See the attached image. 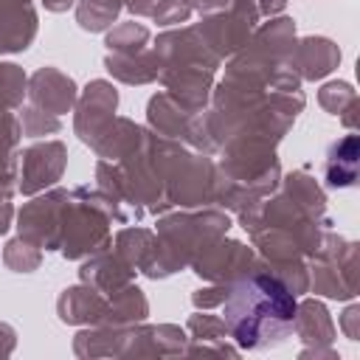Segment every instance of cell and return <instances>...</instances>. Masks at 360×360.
Listing matches in <instances>:
<instances>
[{
    "label": "cell",
    "instance_id": "obj_28",
    "mask_svg": "<svg viewBox=\"0 0 360 360\" xmlns=\"http://www.w3.org/2000/svg\"><path fill=\"white\" fill-rule=\"evenodd\" d=\"M112 248L141 273V267L149 262V256L158 248V233L149 231V228H141V225H129V228H121L115 233Z\"/></svg>",
    "mask_w": 360,
    "mask_h": 360
},
{
    "label": "cell",
    "instance_id": "obj_15",
    "mask_svg": "<svg viewBox=\"0 0 360 360\" xmlns=\"http://www.w3.org/2000/svg\"><path fill=\"white\" fill-rule=\"evenodd\" d=\"M25 96H28L31 107L51 112V115H65L73 110L79 87L59 68H39L28 76V93Z\"/></svg>",
    "mask_w": 360,
    "mask_h": 360
},
{
    "label": "cell",
    "instance_id": "obj_32",
    "mask_svg": "<svg viewBox=\"0 0 360 360\" xmlns=\"http://www.w3.org/2000/svg\"><path fill=\"white\" fill-rule=\"evenodd\" d=\"M39 262H42V248L22 239L20 233L11 242H6V248H3V264L14 273H34L39 267Z\"/></svg>",
    "mask_w": 360,
    "mask_h": 360
},
{
    "label": "cell",
    "instance_id": "obj_13",
    "mask_svg": "<svg viewBox=\"0 0 360 360\" xmlns=\"http://www.w3.org/2000/svg\"><path fill=\"white\" fill-rule=\"evenodd\" d=\"M68 166V146L62 141H42L22 152L20 174H17V191L25 197H34L51 186H56Z\"/></svg>",
    "mask_w": 360,
    "mask_h": 360
},
{
    "label": "cell",
    "instance_id": "obj_27",
    "mask_svg": "<svg viewBox=\"0 0 360 360\" xmlns=\"http://www.w3.org/2000/svg\"><path fill=\"white\" fill-rule=\"evenodd\" d=\"M318 104L329 112V115H338L343 121V127L354 129L357 127V110H360V101H357V93L349 82H326L321 90H318Z\"/></svg>",
    "mask_w": 360,
    "mask_h": 360
},
{
    "label": "cell",
    "instance_id": "obj_11",
    "mask_svg": "<svg viewBox=\"0 0 360 360\" xmlns=\"http://www.w3.org/2000/svg\"><path fill=\"white\" fill-rule=\"evenodd\" d=\"M256 264H259V256L253 245L222 236L214 245H208L202 253H197L188 267L208 284H233L248 273H253Z\"/></svg>",
    "mask_w": 360,
    "mask_h": 360
},
{
    "label": "cell",
    "instance_id": "obj_42",
    "mask_svg": "<svg viewBox=\"0 0 360 360\" xmlns=\"http://www.w3.org/2000/svg\"><path fill=\"white\" fill-rule=\"evenodd\" d=\"M14 3H31V0H0V6H14Z\"/></svg>",
    "mask_w": 360,
    "mask_h": 360
},
{
    "label": "cell",
    "instance_id": "obj_31",
    "mask_svg": "<svg viewBox=\"0 0 360 360\" xmlns=\"http://www.w3.org/2000/svg\"><path fill=\"white\" fill-rule=\"evenodd\" d=\"M28 93V76L14 62H0V110H17L22 107V98Z\"/></svg>",
    "mask_w": 360,
    "mask_h": 360
},
{
    "label": "cell",
    "instance_id": "obj_35",
    "mask_svg": "<svg viewBox=\"0 0 360 360\" xmlns=\"http://www.w3.org/2000/svg\"><path fill=\"white\" fill-rule=\"evenodd\" d=\"M228 287H231V284H208L205 290H194V292H191V304H194L197 309H214V307H219V304L225 301Z\"/></svg>",
    "mask_w": 360,
    "mask_h": 360
},
{
    "label": "cell",
    "instance_id": "obj_39",
    "mask_svg": "<svg viewBox=\"0 0 360 360\" xmlns=\"http://www.w3.org/2000/svg\"><path fill=\"white\" fill-rule=\"evenodd\" d=\"M158 0H124V8H129L135 17H149Z\"/></svg>",
    "mask_w": 360,
    "mask_h": 360
},
{
    "label": "cell",
    "instance_id": "obj_9",
    "mask_svg": "<svg viewBox=\"0 0 360 360\" xmlns=\"http://www.w3.org/2000/svg\"><path fill=\"white\" fill-rule=\"evenodd\" d=\"M259 22L256 0H228L219 8H211L200 14V22H194L200 39L219 56H233L253 34Z\"/></svg>",
    "mask_w": 360,
    "mask_h": 360
},
{
    "label": "cell",
    "instance_id": "obj_7",
    "mask_svg": "<svg viewBox=\"0 0 360 360\" xmlns=\"http://www.w3.org/2000/svg\"><path fill=\"white\" fill-rule=\"evenodd\" d=\"M112 222H118L115 205L101 188H90V186L70 188V200L62 217L59 253L65 259H87L110 248Z\"/></svg>",
    "mask_w": 360,
    "mask_h": 360
},
{
    "label": "cell",
    "instance_id": "obj_5",
    "mask_svg": "<svg viewBox=\"0 0 360 360\" xmlns=\"http://www.w3.org/2000/svg\"><path fill=\"white\" fill-rule=\"evenodd\" d=\"M152 155L163 177L166 200L172 208H202L214 205L217 191V160L208 152L191 149L183 141L155 135L149 129Z\"/></svg>",
    "mask_w": 360,
    "mask_h": 360
},
{
    "label": "cell",
    "instance_id": "obj_38",
    "mask_svg": "<svg viewBox=\"0 0 360 360\" xmlns=\"http://www.w3.org/2000/svg\"><path fill=\"white\" fill-rule=\"evenodd\" d=\"M259 17H278L287 8V0H256Z\"/></svg>",
    "mask_w": 360,
    "mask_h": 360
},
{
    "label": "cell",
    "instance_id": "obj_34",
    "mask_svg": "<svg viewBox=\"0 0 360 360\" xmlns=\"http://www.w3.org/2000/svg\"><path fill=\"white\" fill-rule=\"evenodd\" d=\"M62 129V121L59 115H51V112H42L31 104L22 107V132L28 138H42V135H53Z\"/></svg>",
    "mask_w": 360,
    "mask_h": 360
},
{
    "label": "cell",
    "instance_id": "obj_19",
    "mask_svg": "<svg viewBox=\"0 0 360 360\" xmlns=\"http://www.w3.org/2000/svg\"><path fill=\"white\" fill-rule=\"evenodd\" d=\"M188 340H186V352L183 354H228V357H239V346H231V335L222 318L208 315V309H197L188 323Z\"/></svg>",
    "mask_w": 360,
    "mask_h": 360
},
{
    "label": "cell",
    "instance_id": "obj_14",
    "mask_svg": "<svg viewBox=\"0 0 360 360\" xmlns=\"http://www.w3.org/2000/svg\"><path fill=\"white\" fill-rule=\"evenodd\" d=\"M146 121H149V129L155 135L183 141L191 149H200L202 152V143H200V112L188 110L172 93L160 90V93H155L149 98V104H146Z\"/></svg>",
    "mask_w": 360,
    "mask_h": 360
},
{
    "label": "cell",
    "instance_id": "obj_3",
    "mask_svg": "<svg viewBox=\"0 0 360 360\" xmlns=\"http://www.w3.org/2000/svg\"><path fill=\"white\" fill-rule=\"evenodd\" d=\"M155 53L160 62V84L188 110L202 112L211 98L214 73L219 68V56L200 39L194 25L163 31L155 39Z\"/></svg>",
    "mask_w": 360,
    "mask_h": 360
},
{
    "label": "cell",
    "instance_id": "obj_4",
    "mask_svg": "<svg viewBox=\"0 0 360 360\" xmlns=\"http://www.w3.org/2000/svg\"><path fill=\"white\" fill-rule=\"evenodd\" d=\"M231 228V217L217 205L180 208L174 214H158V248L141 267L146 278H166L186 270L197 253L222 239Z\"/></svg>",
    "mask_w": 360,
    "mask_h": 360
},
{
    "label": "cell",
    "instance_id": "obj_16",
    "mask_svg": "<svg viewBox=\"0 0 360 360\" xmlns=\"http://www.w3.org/2000/svg\"><path fill=\"white\" fill-rule=\"evenodd\" d=\"M135 273L138 270L110 245V248H104V250H98V253H93V256H87L82 262L79 281L96 287L104 295H112V292L124 290L127 284H132L135 281Z\"/></svg>",
    "mask_w": 360,
    "mask_h": 360
},
{
    "label": "cell",
    "instance_id": "obj_37",
    "mask_svg": "<svg viewBox=\"0 0 360 360\" xmlns=\"http://www.w3.org/2000/svg\"><path fill=\"white\" fill-rule=\"evenodd\" d=\"M14 346H17V332L0 321V357H8L14 352Z\"/></svg>",
    "mask_w": 360,
    "mask_h": 360
},
{
    "label": "cell",
    "instance_id": "obj_17",
    "mask_svg": "<svg viewBox=\"0 0 360 360\" xmlns=\"http://www.w3.org/2000/svg\"><path fill=\"white\" fill-rule=\"evenodd\" d=\"M338 65H340V48L326 37L295 39V45H292V51L287 56V68L298 79H307V82L329 76Z\"/></svg>",
    "mask_w": 360,
    "mask_h": 360
},
{
    "label": "cell",
    "instance_id": "obj_41",
    "mask_svg": "<svg viewBox=\"0 0 360 360\" xmlns=\"http://www.w3.org/2000/svg\"><path fill=\"white\" fill-rule=\"evenodd\" d=\"M228 0H200V14H205V11H211V8H219V6H225Z\"/></svg>",
    "mask_w": 360,
    "mask_h": 360
},
{
    "label": "cell",
    "instance_id": "obj_6",
    "mask_svg": "<svg viewBox=\"0 0 360 360\" xmlns=\"http://www.w3.org/2000/svg\"><path fill=\"white\" fill-rule=\"evenodd\" d=\"M186 332L174 323L146 326H84L73 338L76 357H177L186 352Z\"/></svg>",
    "mask_w": 360,
    "mask_h": 360
},
{
    "label": "cell",
    "instance_id": "obj_26",
    "mask_svg": "<svg viewBox=\"0 0 360 360\" xmlns=\"http://www.w3.org/2000/svg\"><path fill=\"white\" fill-rule=\"evenodd\" d=\"M146 315H149V301H146L143 290L135 287V281H132L124 290L107 295V312L98 326H132V323L146 321Z\"/></svg>",
    "mask_w": 360,
    "mask_h": 360
},
{
    "label": "cell",
    "instance_id": "obj_21",
    "mask_svg": "<svg viewBox=\"0 0 360 360\" xmlns=\"http://www.w3.org/2000/svg\"><path fill=\"white\" fill-rule=\"evenodd\" d=\"M292 332L298 335V340L304 343V349H329L335 343V323L329 309L315 301V298H304L295 307V323Z\"/></svg>",
    "mask_w": 360,
    "mask_h": 360
},
{
    "label": "cell",
    "instance_id": "obj_1",
    "mask_svg": "<svg viewBox=\"0 0 360 360\" xmlns=\"http://www.w3.org/2000/svg\"><path fill=\"white\" fill-rule=\"evenodd\" d=\"M250 233L253 250L262 262H307L329 231L326 194L307 169H295L278 180V188L236 214Z\"/></svg>",
    "mask_w": 360,
    "mask_h": 360
},
{
    "label": "cell",
    "instance_id": "obj_23",
    "mask_svg": "<svg viewBox=\"0 0 360 360\" xmlns=\"http://www.w3.org/2000/svg\"><path fill=\"white\" fill-rule=\"evenodd\" d=\"M104 68L110 70L112 79L124 84H149V82H158L160 76V62L152 45L138 53H107Z\"/></svg>",
    "mask_w": 360,
    "mask_h": 360
},
{
    "label": "cell",
    "instance_id": "obj_33",
    "mask_svg": "<svg viewBox=\"0 0 360 360\" xmlns=\"http://www.w3.org/2000/svg\"><path fill=\"white\" fill-rule=\"evenodd\" d=\"M200 8V0H158L152 8V20L158 25H180Z\"/></svg>",
    "mask_w": 360,
    "mask_h": 360
},
{
    "label": "cell",
    "instance_id": "obj_8",
    "mask_svg": "<svg viewBox=\"0 0 360 360\" xmlns=\"http://www.w3.org/2000/svg\"><path fill=\"white\" fill-rule=\"evenodd\" d=\"M307 267L309 290L315 295L338 301H349L357 295V242L326 231L321 248L307 259Z\"/></svg>",
    "mask_w": 360,
    "mask_h": 360
},
{
    "label": "cell",
    "instance_id": "obj_18",
    "mask_svg": "<svg viewBox=\"0 0 360 360\" xmlns=\"http://www.w3.org/2000/svg\"><path fill=\"white\" fill-rule=\"evenodd\" d=\"M104 312H107V295L84 281L62 290V295L56 298V315L62 323L70 326H98Z\"/></svg>",
    "mask_w": 360,
    "mask_h": 360
},
{
    "label": "cell",
    "instance_id": "obj_10",
    "mask_svg": "<svg viewBox=\"0 0 360 360\" xmlns=\"http://www.w3.org/2000/svg\"><path fill=\"white\" fill-rule=\"evenodd\" d=\"M70 200V188L51 186L45 194L25 202L17 214V231L22 239L34 242L45 250H59V233H62V217L65 205Z\"/></svg>",
    "mask_w": 360,
    "mask_h": 360
},
{
    "label": "cell",
    "instance_id": "obj_24",
    "mask_svg": "<svg viewBox=\"0 0 360 360\" xmlns=\"http://www.w3.org/2000/svg\"><path fill=\"white\" fill-rule=\"evenodd\" d=\"M146 138V127L135 124L132 118H124V115H115L112 124L104 129V135L98 138V143L93 146V152L101 158V160H121L127 158L129 152H135Z\"/></svg>",
    "mask_w": 360,
    "mask_h": 360
},
{
    "label": "cell",
    "instance_id": "obj_2",
    "mask_svg": "<svg viewBox=\"0 0 360 360\" xmlns=\"http://www.w3.org/2000/svg\"><path fill=\"white\" fill-rule=\"evenodd\" d=\"M219 307L231 340L239 349L264 352L281 346L292 335L298 301L278 276L256 264L253 273L228 287Z\"/></svg>",
    "mask_w": 360,
    "mask_h": 360
},
{
    "label": "cell",
    "instance_id": "obj_12",
    "mask_svg": "<svg viewBox=\"0 0 360 360\" xmlns=\"http://www.w3.org/2000/svg\"><path fill=\"white\" fill-rule=\"evenodd\" d=\"M115 107H118V90L110 82H104V79H93L76 96L73 129H76L79 141L93 149L98 143V138L104 135V129L112 124Z\"/></svg>",
    "mask_w": 360,
    "mask_h": 360
},
{
    "label": "cell",
    "instance_id": "obj_40",
    "mask_svg": "<svg viewBox=\"0 0 360 360\" xmlns=\"http://www.w3.org/2000/svg\"><path fill=\"white\" fill-rule=\"evenodd\" d=\"M42 3H45V8H48V11L62 14V11H68V8H70L76 0H42Z\"/></svg>",
    "mask_w": 360,
    "mask_h": 360
},
{
    "label": "cell",
    "instance_id": "obj_22",
    "mask_svg": "<svg viewBox=\"0 0 360 360\" xmlns=\"http://www.w3.org/2000/svg\"><path fill=\"white\" fill-rule=\"evenodd\" d=\"M357 166H360V138L354 132L338 138L326 149L323 160V180L329 188H349L357 183Z\"/></svg>",
    "mask_w": 360,
    "mask_h": 360
},
{
    "label": "cell",
    "instance_id": "obj_30",
    "mask_svg": "<svg viewBox=\"0 0 360 360\" xmlns=\"http://www.w3.org/2000/svg\"><path fill=\"white\" fill-rule=\"evenodd\" d=\"M107 53H138V51H146L149 48V28L143 22H121L115 25L107 39Z\"/></svg>",
    "mask_w": 360,
    "mask_h": 360
},
{
    "label": "cell",
    "instance_id": "obj_25",
    "mask_svg": "<svg viewBox=\"0 0 360 360\" xmlns=\"http://www.w3.org/2000/svg\"><path fill=\"white\" fill-rule=\"evenodd\" d=\"M22 124L11 110H0V197H11L17 188V146Z\"/></svg>",
    "mask_w": 360,
    "mask_h": 360
},
{
    "label": "cell",
    "instance_id": "obj_20",
    "mask_svg": "<svg viewBox=\"0 0 360 360\" xmlns=\"http://www.w3.org/2000/svg\"><path fill=\"white\" fill-rule=\"evenodd\" d=\"M37 11L31 3L0 6V56L3 53H22L37 39Z\"/></svg>",
    "mask_w": 360,
    "mask_h": 360
},
{
    "label": "cell",
    "instance_id": "obj_29",
    "mask_svg": "<svg viewBox=\"0 0 360 360\" xmlns=\"http://www.w3.org/2000/svg\"><path fill=\"white\" fill-rule=\"evenodd\" d=\"M124 0H76V22L84 31H107L118 20Z\"/></svg>",
    "mask_w": 360,
    "mask_h": 360
},
{
    "label": "cell",
    "instance_id": "obj_36",
    "mask_svg": "<svg viewBox=\"0 0 360 360\" xmlns=\"http://www.w3.org/2000/svg\"><path fill=\"white\" fill-rule=\"evenodd\" d=\"M340 329L349 340H360V307L357 304L346 307V312L340 315Z\"/></svg>",
    "mask_w": 360,
    "mask_h": 360
}]
</instances>
